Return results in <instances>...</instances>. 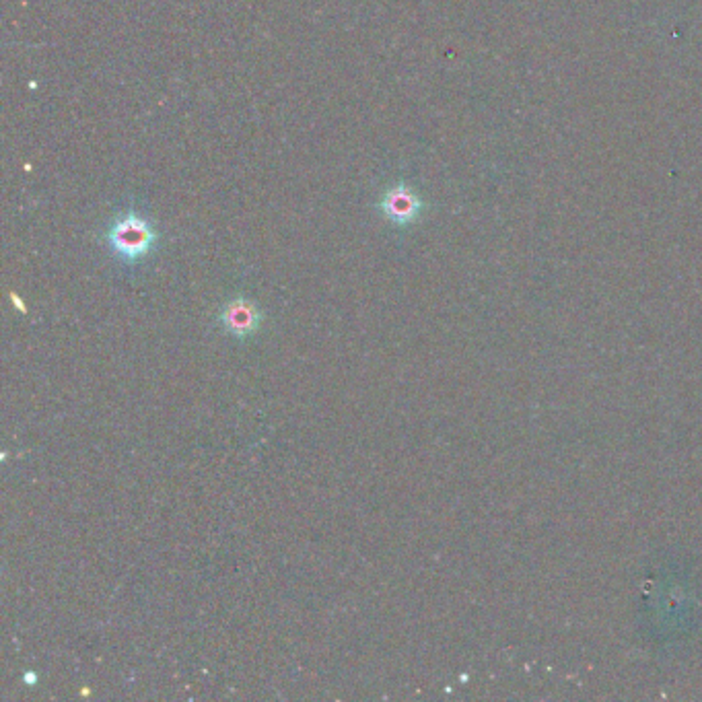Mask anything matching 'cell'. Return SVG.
Returning <instances> with one entry per match:
<instances>
[{"label":"cell","instance_id":"cell-2","mask_svg":"<svg viewBox=\"0 0 702 702\" xmlns=\"http://www.w3.org/2000/svg\"><path fill=\"white\" fill-rule=\"evenodd\" d=\"M379 208L383 217L394 225H410L418 219V215L423 213V200L418 198L414 190H410L404 184L392 186L390 190H385Z\"/></svg>","mask_w":702,"mask_h":702},{"label":"cell","instance_id":"cell-3","mask_svg":"<svg viewBox=\"0 0 702 702\" xmlns=\"http://www.w3.org/2000/svg\"><path fill=\"white\" fill-rule=\"evenodd\" d=\"M260 320H262L260 309L248 299L231 301L221 313V322L225 330L237 338L254 334L260 328Z\"/></svg>","mask_w":702,"mask_h":702},{"label":"cell","instance_id":"cell-1","mask_svg":"<svg viewBox=\"0 0 702 702\" xmlns=\"http://www.w3.org/2000/svg\"><path fill=\"white\" fill-rule=\"evenodd\" d=\"M157 237L159 235L153 223L138 213L122 215L110 225L108 233H105V239H108L112 252L126 262H136L151 254Z\"/></svg>","mask_w":702,"mask_h":702}]
</instances>
